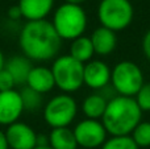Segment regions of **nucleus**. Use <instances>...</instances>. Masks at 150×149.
<instances>
[{"mask_svg":"<svg viewBox=\"0 0 150 149\" xmlns=\"http://www.w3.org/2000/svg\"><path fill=\"white\" fill-rule=\"evenodd\" d=\"M18 44L26 58L44 62L57 57L62 46V40L55 32L52 21L38 20L28 21L23 26Z\"/></svg>","mask_w":150,"mask_h":149,"instance_id":"f257e3e1","label":"nucleus"},{"mask_svg":"<svg viewBox=\"0 0 150 149\" xmlns=\"http://www.w3.org/2000/svg\"><path fill=\"white\" fill-rule=\"evenodd\" d=\"M141 119L142 111L134 98L116 95L107 103L101 123L109 136H130Z\"/></svg>","mask_w":150,"mask_h":149,"instance_id":"f03ea898","label":"nucleus"},{"mask_svg":"<svg viewBox=\"0 0 150 149\" xmlns=\"http://www.w3.org/2000/svg\"><path fill=\"white\" fill-rule=\"evenodd\" d=\"M52 24L61 40L73 41L84 34L88 20L82 5L63 3L54 12Z\"/></svg>","mask_w":150,"mask_h":149,"instance_id":"7ed1b4c3","label":"nucleus"},{"mask_svg":"<svg viewBox=\"0 0 150 149\" xmlns=\"http://www.w3.org/2000/svg\"><path fill=\"white\" fill-rule=\"evenodd\" d=\"M50 69L54 77L55 86L65 94L75 92L83 86L84 63L76 61L70 54L57 57Z\"/></svg>","mask_w":150,"mask_h":149,"instance_id":"20e7f679","label":"nucleus"},{"mask_svg":"<svg viewBox=\"0 0 150 149\" xmlns=\"http://www.w3.org/2000/svg\"><path fill=\"white\" fill-rule=\"evenodd\" d=\"M134 9L130 0H101L98 7V18L101 26L121 32L132 24Z\"/></svg>","mask_w":150,"mask_h":149,"instance_id":"39448f33","label":"nucleus"},{"mask_svg":"<svg viewBox=\"0 0 150 149\" xmlns=\"http://www.w3.org/2000/svg\"><path fill=\"white\" fill-rule=\"evenodd\" d=\"M144 83L142 70L133 61H121L112 69L111 86L117 95L134 98Z\"/></svg>","mask_w":150,"mask_h":149,"instance_id":"423d86ee","label":"nucleus"},{"mask_svg":"<svg viewBox=\"0 0 150 149\" xmlns=\"http://www.w3.org/2000/svg\"><path fill=\"white\" fill-rule=\"evenodd\" d=\"M76 100L69 94L53 96L44 107V119L52 128L69 127L76 118Z\"/></svg>","mask_w":150,"mask_h":149,"instance_id":"0eeeda50","label":"nucleus"},{"mask_svg":"<svg viewBox=\"0 0 150 149\" xmlns=\"http://www.w3.org/2000/svg\"><path fill=\"white\" fill-rule=\"evenodd\" d=\"M78 147L83 149H96L108 139V132L104 128L101 120L93 119H83L73 129Z\"/></svg>","mask_w":150,"mask_h":149,"instance_id":"6e6552de","label":"nucleus"},{"mask_svg":"<svg viewBox=\"0 0 150 149\" xmlns=\"http://www.w3.org/2000/svg\"><path fill=\"white\" fill-rule=\"evenodd\" d=\"M112 69L104 61L91 60L84 63L83 69V84L92 90H103L104 87L111 84Z\"/></svg>","mask_w":150,"mask_h":149,"instance_id":"1a4fd4ad","label":"nucleus"},{"mask_svg":"<svg viewBox=\"0 0 150 149\" xmlns=\"http://www.w3.org/2000/svg\"><path fill=\"white\" fill-rule=\"evenodd\" d=\"M4 133L11 149H34L37 147V133L26 123L16 121L8 126Z\"/></svg>","mask_w":150,"mask_h":149,"instance_id":"9d476101","label":"nucleus"},{"mask_svg":"<svg viewBox=\"0 0 150 149\" xmlns=\"http://www.w3.org/2000/svg\"><path fill=\"white\" fill-rule=\"evenodd\" d=\"M24 111L20 92L16 90L0 92V124L11 126L18 121Z\"/></svg>","mask_w":150,"mask_h":149,"instance_id":"9b49d317","label":"nucleus"},{"mask_svg":"<svg viewBox=\"0 0 150 149\" xmlns=\"http://www.w3.org/2000/svg\"><path fill=\"white\" fill-rule=\"evenodd\" d=\"M91 42L93 46V52L95 54L100 55V57H105L115 52L117 46V36L113 31L104 26H99L92 32L90 36Z\"/></svg>","mask_w":150,"mask_h":149,"instance_id":"f8f14e48","label":"nucleus"},{"mask_svg":"<svg viewBox=\"0 0 150 149\" xmlns=\"http://www.w3.org/2000/svg\"><path fill=\"white\" fill-rule=\"evenodd\" d=\"M26 86L40 94H46L55 87L52 69L46 66H33L26 79Z\"/></svg>","mask_w":150,"mask_h":149,"instance_id":"ddd939ff","label":"nucleus"},{"mask_svg":"<svg viewBox=\"0 0 150 149\" xmlns=\"http://www.w3.org/2000/svg\"><path fill=\"white\" fill-rule=\"evenodd\" d=\"M54 0H20L18 9L24 18L28 21L46 20V16L52 12Z\"/></svg>","mask_w":150,"mask_h":149,"instance_id":"4468645a","label":"nucleus"},{"mask_svg":"<svg viewBox=\"0 0 150 149\" xmlns=\"http://www.w3.org/2000/svg\"><path fill=\"white\" fill-rule=\"evenodd\" d=\"M32 67H33L32 61L25 55H13L4 62V69L9 71V74L13 77L16 86L26 84V79H28Z\"/></svg>","mask_w":150,"mask_h":149,"instance_id":"2eb2a0df","label":"nucleus"},{"mask_svg":"<svg viewBox=\"0 0 150 149\" xmlns=\"http://www.w3.org/2000/svg\"><path fill=\"white\" fill-rule=\"evenodd\" d=\"M108 100L100 94L95 92L84 98L82 103V111L86 119H93V120H101L107 108Z\"/></svg>","mask_w":150,"mask_h":149,"instance_id":"dca6fc26","label":"nucleus"},{"mask_svg":"<svg viewBox=\"0 0 150 149\" xmlns=\"http://www.w3.org/2000/svg\"><path fill=\"white\" fill-rule=\"evenodd\" d=\"M47 137H49V147L53 149H78L74 132L69 127L52 128V132Z\"/></svg>","mask_w":150,"mask_h":149,"instance_id":"f3484780","label":"nucleus"},{"mask_svg":"<svg viewBox=\"0 0 150 149\" xmlns=\"http://www.w3.org/2000/svg\"><path fill=\"white\" fill-rule=\"evenodd\" d=\"M70 55L82 63L90 62L92 60V57L95 55L93 46H92V42H91L90 37L83 34V36L73 40L70 45Z\"/></svg>","mask_w":150,"mask_h":149,"instance_id":"a211bd4d","label":"nucleus"},{"mask_svg":"<svg viewBox=\"0 0 150 149\" xmlns=\"http://www.w3.org/2000/svg\"><path fill=\"white\" fill-rule=\"evenodd\" d=\"M20 96H21V102H23L24 111L34 112V111H38L42 107V103H44L42 94L29 89L28 86L24 87L20 91Z\"/></svg>","mask_w":150,"mask_h":149,"instance_id":"6ab92c4d","label":"nucleus"},{"mask_svg":"<svg viewBox=\"0 0 150 149\" xmlns=\"http://www.w3.org/2000/svg\"><path fill=\"white\" fill-rule=\"evenodd\" d=\"M130 137L138 148L150 147V121H140L130 133Z\"/></svg>","mask_w":150,"mask_h":149,"instance_id":"aec40b11","label":"nucleus"},{"mask_svg":"<svg viewBox=\"0 0 150 149\" xmlns=\"http://www.w3.org/2000/svg\"><path fill=\"white\" fill-rule=\"evenodd\" d=\"M100 149H140L130 136H111Z\"/></svg>","mask_w":150,"mask_h":149,"instance_id":"412c9836","label":"nucleus"},{"mask_svg":"<svg viewBox=\"0 0 150 149\" xmlns=\"http://www.w3.org/2000/svg\"><path fill=\"white\" fill-rule=\"evenodd\" d=\"M134 100L142 112H150V82L144 83V86L134 95Z\"/></svg>","mask_w":150,"mask_h":149,"instance_id":"4be33fe9","label":"nucleus"},{"mask_svg":"<svg viewBox=\"0 0 150 149\" xmlns=\"http://www.w3.org/2000/svg\"><path fill=\"white\" fill-rule=\"evenodd\" d=\"M15 86H16V83H15L13 77L9 74V71H7L3 67L1 70H0V92L13 90Z\"/></svg>","mask_w":150,"mask_h":149,"instance_id":"5701e85b","label":"nucleus"},{"mask_svg":"<svg viewBox=\"0 0 150 149\" xmlns=\"http://www.w3.org/2000/svg\"><path fill=\"white\" fill-rule=\"evenodd\" d=\"M141 46H142L144 55H145V57L150 61V29L145 33V36H144V38H142V44H141Z\"/></svg>","mask_w":150,"mask_h":149,"instance_id":"b1692460","label":"nucleus"},{"mask_svg":"<svg viewBox=\"0 0 150 149\" xmlns=\"http://www.w3.org/2000/svg\"><path fill=\"white\" fill-rule=\"evenodd\" d=\"M0 149H9L7 143V137H5V133L3 131H0Z\"/></svg>","mask_w":150,"mask_h":149,"instance_id":"393cba45","label":"nucleus"},{"mask_svg":"<svg viewBox=\"0 0 150 149\" xmlns=\"http://www.w3.org/2000/svg\"><path fill=\"white\" fill-rule=\"evenodd\" d=\"M8 15H9L11 17H13V18H17V17H20V16H21V13H20V9H18V7L16 5V7L11 8V11L8 12Z\"/></svg>","mask_w":150,"mask_h":149,"instance_id":"a878e982","label":"nucleus"},{"mask_svg":"<svg viewBox=\"0 0 150 149\" xmlns=\"http://www.w3.org/2000/svg\"><path fill=\"white\" fill-rule=\"evenodd\" d=\"M87 0H65V3H70V4H76V5H82Z\"/></svg>","mask_w":150,"mask_h":149,"instance_id":"bb28decb","label":"nucleus"},{"mask_svg":"<svg viewBox=\"0 0 150 149\" xmlns=\"http://www.w3.org/2000/svg\"><path fill=\"white\" fill-rule=\"evenodd\" d=\"M4 62H5V60H4V55H3L1 50H0V70H1V69L4 67Z\"/></svg>","mask_w":150,"mask_h":149,"instance_id":"cd10ccee","label":"nucleus"},{"mask_svg":"<svg viewBox=\"0 0 150 149\" xmlns=\"http://www.w3.org/2000/svg\"><path fill=\"white\" fill-rule=\"evenodd\" d=\"M34 149H53V148L49 147V145H46V147H36Z\"/></svg>","mask_w":150,"mask_h":149,"instance_id":"c85d7f7f","label":"nucleus"}]
</instances>
